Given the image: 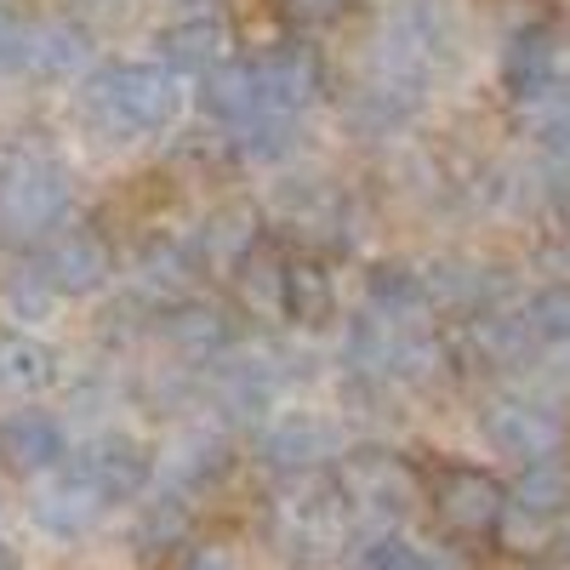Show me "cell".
<instances>
[{"mask_svg": "<svg viewBox=\"0 0 570 570\" xmlns=\"http://www.w3.org/2000/svg\"><path fill=\"white\" fill-rule=\"evenodd\" d=\"M86 120L109 126L115 137L160 131L177 115V80L166 63H115L86 80Z\"/></svg>", "mask_w": 570, "mask_h": 570, "instance_id": "obj_1", "label": "cell"}, {"mask_svg": "<svg viewBox=\"0 0 570 570\" xmlns=\"http://www.w3.org/2000/svg\"><path fill=\"white\" fill-rule=\"evenodd\" d=\"M337 485H343L354 513L383 519V525H400V519H411L422 508V480L411 473V462L394 451H376V445H360L343 456Z\"/></svg>", "mask_w": 570, "mask_h": 570, "instance_id": "obj_2", "label": "cell"}, {"mask_svg": "<svg viewBox=\"0 0 570 570\" xmlns=\"http://www.w3.org/2000/svg\"><path fill=\"white\" fill-rule=\"evenodd\" d=\"M428 508H434V519L451 537H497L502 513H508V491H502L497 473L451 462V468L434 473V485H428Z\"/></svg>", "mask_w": 570, "mask_h": 570, "instance_id": "obj_3", "label": "cell"}, {"mask_svg": "<svg viewBox=\"0 0 570 570\" xmlns=\"http://www.w3.org/2000/svg\"><path fill=\"white\" fill-rule=\"evenodd\" d=\"M69 212V171L58 160H18L0 177V223L18 234H46Z\"/></svg>", "mask_w": 570, "mask_h": 570, "instance_id": "obj_4", "label": "cell"}, {"mask_svg": "<svg viewBox=\"0 0 570 570\" xmlns=\"http://www.w3.org/2000/svg\"><path fill=\"white\" fill-rule=\"evenodd\" d=\"M480 434L508 462H537L559 451V411L525 394H497L480 405Z\"/></svg>", "mask_w": 570, "mask_h": 570, "instance_id": "obj_5", "label": "cell"}, {"mask_svg": "<svg viewBox=\"0 0 570 570\" xmlns=\"http://www.w3.org/2000/svg\"><path fill=\"white\" fill-rule=\"evenodd\" d=\"M69 473H75V480L98 497L104 508H120V502L142 497L155 462H149V451H142L137 440H126V434H98V440L80 445V456L69 462Z\"/></svg>", "mask_w": 570, "mask_h": 570, "instance_id": "obj_6", "label": "cell"}, {"mask_svg": "<svg viewBox=\"0 0 570 570\" xmlns=\"http://www.w3.org/2000/svg\"><path fill=\"white\" fill-rule=\"evenodd\" d=\"M502 86L513 104H548L559 98V35L548 23H525L513 29L502 46Z\"/></svg>", "mask_w": 570, "mask_h": 570, "instance_id": "obj_7", "label": "cell"}, {"mask_svg": "<svg viewBox=\"0 0 570 570\" xmlns=\"http://www.w3.org/2000/svg\"><path fill=\"white\" fill-rule=\"evenodd\" d=\"M331 451H337V428H331L325 416H274L263 428V440H257L263 468L285 473V480L314 473L320 462H331Z\"/></svg>", "mask_w": 570, "mask_h": 570, "instance_id": "obj_8", "label": "cell"}, {"mask_svg": "<svg viewBox=\"0 0 570 570\" xmlns=\"http://www.w3.org/2000/svg\"><path fill=\"white\" fill-rule=\"evenodd\" d=\"M35 268L58 285V297H91V292H104V279H109V246H104L98 228H69L58 240H46Z\"/></svg>", "mask_w": 570, "mask_h": 570, "instance_id": "obj_9", "label": "cell"}, {"mask_svg": "<svg viewBox=\"0 0 570 570\" xmlns=\"http://www.w3.org/2000/svg\"><path fill=\"white\" fill-rule=\"evenodd\" d=\"M63 428L58 416L46 411H18L0 422V462H7L12 473H23V480H35V473H52L63 462Z\"/></svg>", "mask_w": 570, "mask_h": 570, "instance_id": "obj_10", "label": "cell"}, {"mask_svg": "<svg viewBox=\"0 0 570 570\" xmlns=\"http://www.w3.org/2000/svg\"><path fill=\"white\" fill-rule=\"evenodd\" d=\"M537 348H542V337H537L531 314H491L485 308V314L468 320V354L480 360V365H491V371L525 365Z\"/></svg>", "mask_w": 570, "mask_h": 570, "instance_id": "obj_11", "label": "cell"}, {"mask_svg": "<svg viewBox=\"0 0 570 570\" xmlns=\"http://www.w3.org/2000/svg\"><path fill=\"white\" fill-rule=\"evenodd\" d=\"M18 69L29 75H75L86 63V35L75 23H58V18H46V23H23L12 35V58Z\"/></svg>", "mask_w": 570, "mask_h": 570, "instance_id": "obj_12", "label": "cell"}, {"mask_svg": "<svg viewBox=\"0 0 570 570\" xmlns=\"http://www.w3.org/2000/svg\"><path fill=\"white\" fill-rule=\"evenodd\" d=\"M257 69H263L268 109H285V115H303L325 86V69L308 46H274L268 58H257Z\"/></svg>", "mask_w": 570, "mask_h": 570, "instance_id": "obj_13", "label": "cell"}, {"mask_svg": "<svg viewBox=\"0 0 570 570\" xmlns=\"http://www.w3.org/2000/svg\"><path fill=\"white\" fill-rule=\"evenodd\" d=\"M160 58H166L171 75H200V80H206L212 69L228 63V23L212 18V12L171 23V29L160 35Z\"/></svg>", "mask_w": 570, "mask_h": 570, "instance_id": "obj_14", "label": "cell"}, {"mask_svg": "<svg viewBox=\"0 0 570 570\" xmlns=\"http://www.w3.org/2000/svg\"><path fill=\"white\" fill-rule=\"evenodd\" d=\"M428 279V297H434V308H456V314H485L502 292V274L485 268V263H462V257H440L422 268Z\"/></svg>", "mask_w": 570, "mask_h": 570, "instance_id": "obj_15", "label": "cell"}, {"mask_svg": "<svg viewBox=\"0 0 570 570\" xmlns=\"http://www.w3.org/2000/svg\"><path fill=\"white\" fill-rule=\"evenodd\" d=\"M206 109L228 126V131H240L246 120H257L268 109V91H263V69L257 63H223L206 75Z\"/></svg>", "mask_w": 570, "mask_h": 570, "instance_id": "obj_16", "label": "cell"}, {"mask_svg": "<svg viewBox=\"0 0 570 570\" xmlns=\"http://www.w3.org/2000/svg\"><path fill=\"white\" fill-rule=\"evenodd\" d=\"M337 314V285H331V268L320 257H285V320L320 331Z\"/></svg>", "mask_w": 570, "mask_h": 570, "instance_id": "obj_17", "label": "cell"}, {"mask_svg": "<svg viewBox=\"0 0 570 570\" xmlns=\"http://www.w3.org/2000/svg\"><path fill=\"white\" fill-rule=\"evenodd\" d=\"M274 394H279V376L263 354H234L217 365V400L228 416H268Z\"/></svg>", "mask_w": 570, "mask_h": 570, "instance_id": "obj_18", "label": "cell"}, {"mask_svg": "<svg viewBox=\"0 0 570 570\" xmlns=\"http://www.w3.org/2000/svg\"><path fill=\"white\" fill-rule=\"evenodd\" d=\"M348 570H456L440 548H428V542H411L405 531H394V525H383V531H365L354 548H348V559H343Z\"/></svg>", "mask_w": 570, "mask_h": 570, "instance_id": "obj_19", "label": "cell"}, {"mask_svg": "<svg viewBox=\"0 0 570 570\" xmlns=\"http://www.w3.org/2000/svg\"><path fill=\"white\" fill-rule=\"evenodd\" d=\"M365 308L383 314V320H394V325H416L428 308H434V297H428L422 268L383 263V268H371V279H365Z\"/></svg>", "mask_w": 570, "mask_h": 570, "instance_id": "obj_20", "label": "cell"}, {"mask_svg": "<svg viewBox=\"0 0 570 570\" xmlns=\"http://www.w3.org/2000/svg\"><path fill=\"white\" fill-rule=\"evenodd\" d=\"M160 331H166V343H171L177 354H188V360H212V354H223V348L234 343L228 314L212 308V303H177V308L160 320Z\"/></svg>", "mask_w": 570, "mask_h": 570, "instance_id": "obj_21", "label": "cell"}, {"mask_svg": "<svg viewBox=\"0 0 570 570\" xmlns=\"http://www.w3.org/2000/svg\"><path fill=\"white\" fill-rule=\"evenodd\" d=\"M234 285H240V303L263 320H285V257L274 246H252L234 263Z\"/></svg>", "mask_w": 570, "mask_h": 570, "instance_id": "obj_22", "label": "cell"}, {"mask_svg": "<svg viewBox=\"0 0 570 570\" xmlns=\"http://www.w3.org/2000/svg\"><path fill=\"white\" fill-rule=\"evenodd\" d=\"M98 513H104V502L91 497L75 473H63L52 491L35 497V525L52 531V537H80V531H91V519H98Z\"/></svg>", "mask_w": 570, "mask_h": 570, "instance_id": "obj_23", "label": "cell"}, {"mask_svg": "<svg viewBox=\"0 0 570 570\" xmlns=\"http://www.w3.org/2000/svg\"><path fill=\"white\" fill-rule=\"evenodd\" d=\"M58 383V354L35 337H0V394H40Z\"/></svg>", "mask_w": 570, "mask_h": 570, "instance_id": "obj_24", "label": "cell"}, {"mask_svg": "<svg viewBox=\"0 0 570 570\" xmlns=\"http://www.w3.org/2000/svg\"><path fill=\"white\" fill-rule=\"evenodd\" d=\"M263 240V228H257V212L252 206H223V212H212L206 217V228H200V257L206 263H223V268H234L252 246Z\"/></svg>", "mask_w": 570, "mask_h": 570, "instance_id": "obj_25", "label": "cell"}, {"mask_svg": "<svg viewBox=\"0 0 570 570\" xmlns=\"http://www.w3.org/2000/svg\"><path fill=\"white\" fill-rule=\"evenodd\" d=\"M513 502L559 519L570 508V468L559 456H537V462H519V480H513Z\"/></svg>", "mask_w": 570, "mask_h": 570, "instance_id": "obj_26", "label": "cell"}, {"mask_svg": "<svg viewBox=\"0 0 570 570\" xmlns=\"http://www.w3.org/2000/svg\"><path fill=\"white\" fill-rule=\"evenodd\" d=\"M223 468H228V445L200 428V434H183V440L171 445V456H166V480H171L177 491H188V485L200 491V485L217 480Z\"/></svg>", "mask_w": 570, "mask_h": 570, "instance_id": "obj_27", "label": "cell"}, {"mask_svg": "<svg viewBox=\"0 0 570 570\" xmlns=\"http://www.w3.org/2000/svg\"><path fill=\"white\" fill-rule=\"evenodd\" d=\"M183 537H188V502H183V491H166V497H155L149 508H142V519H137V548L142 553H166Z\"/></svg>", "mask_w": 570, "mask_h": 570, "instance_id": "obj_28", "label": "cell"}, {"mask_svg": "<svg viewBox=\"0 0 570 570\" xmlns=\"http://www.w3.org/2000/svg\"><path fill=\"white\" fill-rule=\"evenodd\" d=\"M525 314H531V325H537L542 343H570V279L542 285V292L525 303Z\"/></svg>", "mask_w": 570, "mask_h": 570, "instance_id": "obj_29", "label": "cell"}, {"mask_svg": "<svg viewBox=\"0 0 570 570\" xmlns=\"http://www.w3.org/2000/svg\"><path fill=\"white\" fill-rule=\"evenodd\" d=\"M542 120H537V149L548 166H570V98H548L537 104Z\"/></svg>", "mask_w": 570, "mask_h": 570, "instance_id": "obj_30", "label": "cell"}, {"mask_svg": "<svg viewBox=\"0 0 570 570\" xmlns=\"http://www.w3.org/2000/svg\"><path fill=\"white\" fill-rule=\"evenodd\" d=\"M52 303H58V285L46 279L40 268L7 279V308H12L18 320H46V314H52Z\"/></svg>", "mask_w": 570, "mask_h": 570, "instance_id": "obj_31", "label": "cell"}, {"mask_svg": "<svg viewBox=\"0 0 570 570\" xmlns=\"http://www.w3.org/2000/svg\"><path fill=\"white\" fill-rule=\"evenodd\" d=\"M183 570H234V559L223 548H195V553L183 559Z\"/></svg>", "mask_w": 570, "mask_h": 570, "instance_id": "obj_32", "label": "cell"}, {"mask_svg": "<svg viewBox=\"0 0 570 570\" xmlns=\"http://www.w3.org/2000/svg\"><path fill=\"white\" fill-rule=\"evenodd\" d=\"M12 35H18V29H12L7 7H0V58H12Z\"/></svg>", "mask_w": 570, "mask_h": 570, "instance_id": "obj_33", "label": "cell"}, {"mask_svg": "<svg viewBox=\"0 0 570 570\" xmlns=\"http://www.w3.org/2000/svg\"><path fill=\"white\" fill-rule=\"evenodd\" d=\"M553 553H559V559H564V570H570V525L553 537Z\"/></svg>", "mask_w": 570, "mask_h": 570, "instance_id": "obj_34", "label": "cell"}, {"mask_svg": "<svg viewBox=\"0 0 570 570\" xmlns=\"http://www.w3.org/2000/svg\"><path fill=\"white\" fill-rule=\"evenodd\" d=\"M0 570H18V553H12V542H0Z\"/></svg>", "mask_w": 570, "mask_h": 570, "instance_id": "obj_35", "label": "cell"}, {"mask_svg": "<svg viewBox=\"0 0 570 570\" xmlns=\"http://www.w3.org/2000/svg\"><path fill=\"white\" fill-rule=\"evenodd\" d=\"M559 228H564V240H570V195H564V206H559Z\"/></svg>", "mask_w": 570, "mask_h": 570, "instance_id": "obj_36", "label": "cell"}]
</instances>
